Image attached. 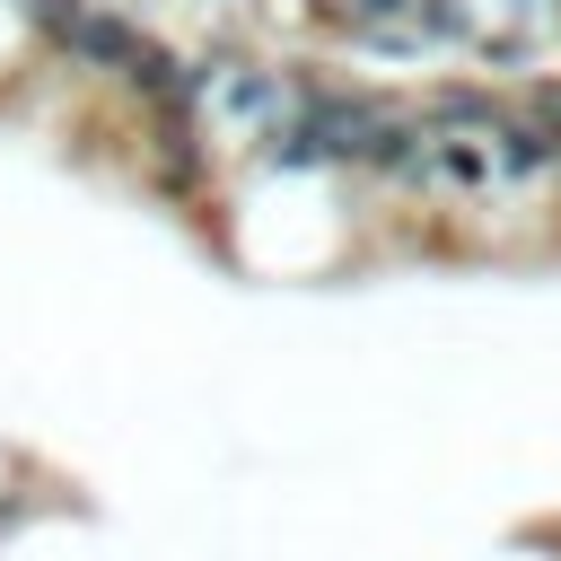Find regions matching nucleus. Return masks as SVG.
<instances>
[{"instance_id":"f257e3e1","label":"nucleus","mask_w":561,"mask_h":561,"mask_svg":"<svg viewBox=\"0 0 561 561\" xmlns=\"http://www.w3.org/2000/svg\"><path fill=\"white\" fill-rule=\"evenodd\" d=\"M26 70H35V44H26V26H18V0H0V105L18 96Z\"/></svg>"},{"instance_id":"f03ea898","label":"nucleus","mask_w":561,"mask_h":561,"mask_svg":"<svg viewBox=\"0 0 561 561\" xmlns=\"http://www.w3.org/2000/svg\"><path fill=\"white\" fill-rule=\"evenodd\" d=\"M500 26H526V35H543V44H561V0H482Z\"/></svg>"}]
</instances>
